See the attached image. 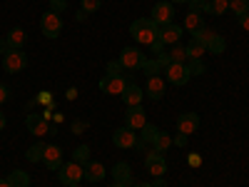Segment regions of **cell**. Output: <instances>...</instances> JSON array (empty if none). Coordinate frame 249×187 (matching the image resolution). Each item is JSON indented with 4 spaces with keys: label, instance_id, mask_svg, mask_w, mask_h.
Returning <instances> with one entry per match:
<instances>
[{
    "label": "cell",
    "instance_id": "1",
    "mask_svg": "<svg viewBox=\"0 0 249 187\" xmlns=\"http://www.w3.org/2000/svg\"><path fill=\"white\" fill-rule=\"evenodd\" d=\"M157 33H160V25L155 23L152 18H140V20H135V23L130 25V35L137 40L140 45H144V48H150L155 43Z\"/></svg>",
    "mask_w": 249,
    "mask_h": 187
},
{
    "label": "cell",
    "instance_id": "2",
    "mask_svg": "<svg viewBox=\"0 0 249 187\" xmlns=\"http://www.w3.org/2000/svg\"><path fill=\"white\" fill-rule=\"evenodd\" d=\"M164 80H167L170 85H187V82L192 80V73L187 68V62H170V65L164 68Z\"/></svg>",
    "mask_w": 249,
    "mask_h": 187
},
{
    "label": "cell",
    "instance_id": "3",
    "mask_svg": "<svg viewBox=\"0 0 249 187\" xmlns=\"http://www.w3.org/2000/svg\"><path fill=\"white\" fill-rule=\"evenodd\" d=\"M82 177H85V168H82V165H77L75 160H72V162H62V168L57 170V180L65 185V187L77 185Z\"/></svg>",
    "mask_w": 249,
    "mask_h": 187
},
{
    "label": "cell",
    "instance_id": "4",
    "mask_svg": "<svg viewBox=\"0 0 249 187\" xmlns=\"http://www.w3.org/2000/svg\"><path fill=\"white\" fill-rule=\"evenodd\" d=\"M40 30H43L45 37L55 40L62 33V18H60V13H55V10L43 13V18H40Z\"/></svg>",
    "mask_w": 249,
    "mask_h": 187
},
{
    "label": "cell",
    "instance_id": "5",
    "mask_svg": "<svg viewBox=\"0 0 249 187\" xmlns=\"http://www.w3.org/2000/svg\"><path fill=\"white\" fill-rule=\"evenodd\" d=\"M3 68H5V73H23L28 68V55L23 50H5Z\"/></svg>",
    "mask_w": 249,
    "mask_h": 187
},
{
    "label": "cell",
    "instance_id": "6",
    "mask_svg": "<svg viewBox=\"0 0 249 187\" xmlns=\"http://www.w3.org/2000/svg\"><path fill=\"white\" fill-rule=\"evenodd\" d=\"M144 57L137 48H124L122 53H120V57H117V62L122 65V70H142V65H144Z\"/></svg>",
    "mask_w": 249,
    "mask_h": 187
},
{
    "label": "cell",
    "instance_id": "7",
    "mask_svg": "<svg viewBox=\"0 0 249 187\" xmlns=\"http://www.w3.org/2000/svg\"><path fill=\"white\" fill-rule=\"evenodd\" d=\"M124 88H127V80L122 75H105L100 80V90L105 95H122Z\"/></svg>",
    "mask_w": 249,
    "mask_h": 187
},
{
    "label": "cell",
    "instance_id": "8",
    "mask_svg": "<svg viewBox=\"0 0 249 187\" xmlns=\"http://www.w3.org/2000/svg\"><path fill=\"white\" fill-rule=\"evenodd\" d=\"M144 165H147V172L155 175V177H164V175H167V162H164V155H160L157 150H150L147 152Z\"/></svg>",
    "mask_w": 249,
    "mask_h": 187
},
{
    "label": "cell",
    "instance_id": "9",
    "mask_svg": "<svg viewBox=\"0 0 249 187\" xmlns=\"http://www.w3.org/2000/svg\"><path fill=\"white\" fill-rule=\"evenodd\" d=\"M112 142L117 145L120 150H130V148H135V145H137V132L122 125V128H117L112 132Z\"/></svg>",
    "mask_w": 249,
    "mask_h": 187
},
{
    "label": "cell",
    "instance_id": "10",
    "mask_svg": "<svg viewBox=\"0 0 249 187\" xmlns=\"http://www.w3.org/2000/svg\"><path fill=\"white\" fill-rule=\"evenodd\" d=\"M144 125H147V117H144V110L142 105H135V108H127V112H124V128L130 130H142Z\"/></svg>",
    "mask_w": 249,
    "mask_h": 187
},
{
    "label": "cell",
    "instance_id": "11",
    "mask_svg": "<svg viewBox=\"0 0 249 187\" xmlns=\"http://www.w3.org/2000/svg\"><path fill=\"white\" fill-rule=\"evenodd\" d=\"M172 15H175V8H172V3L170 0H162V3H157L155 8H152V20L162 28V25H167V23H172Z\"/></svg>",
    "mask_w": 249,
    "mask_h": 187
},
{
    "label": "cell",
    "instance_id": "12",
    "mask_svg": "<svg viewBox=\"0 0 249 187\" xmlns=\"http://www.w3.org/2000/svg\"><path fill=\"white\" fill-rule=\"evenodd\" d=\"M182 28L179 25H175V23H167V25H162L160 28V33H157V40L162 45H177L179 43V37H182Z\"/></svg>",
    "mask_w": 249,
    "mask_h": 187
},
{
    "label": "cell",
    "instance_id": "13",
    "mask_svg": "<svg viewBox=\"0 0 249 187\" xmlns=\"http://www.w3.org/2000/svg\"><path fill=\"white\" fill-rule=\"evenodd\" d=\"M43 162L48 170H60L62 162H65V155L57 145H45V152H43Z\"/></svg>",
    "mask_w": 249,
    "mask_h": 187
},
{
    "label": "cell",
    "instance_id": "14",
    "mask_svg": "<svg viewBox=\"0 0 249 187\" xmlns=\"http://www.w3.org/2000/svg\"><path fill=\"white\" fill-rule=\"evenodd\" d=\"M199 128V115L197 112H182L177 117V132L182 135H192Z\"/></svg>",
    "mask_w": 249,
    "mask_h": 187
},
{
    "label": "cell",
    "instance_id": "15",
    "mask_svg": "<svg viewBox=\"0 0 249 187\" xmlns=\"http://www.w3.org/2000/svg\"><path fill=\"white\" fill-rule=\"evenodd\" d=\"M25 128H28L33 135H45V132L50 130V125H48V120H45L43 115H35V112H30V115L25 117Z\"/></svg>",
    "mask_w": 249,
    "mask_h": 187
},
{
    "label": "cell",
    "instance_id": "16",
    "mask_svg": "<svg viewBox=\"0 0 249 187\" xmlns=\"http://www.w3.org/2000/svg\"><path fill=\"white\" fill-rule=\"evenodd\" d=\"M122 100H124L127 108H135V105H140V102L144 100V90L137 88L135 82H127V88H124V93H122Z\"/></svg>",
    "mask_w": 249,
    "mask_h": 187
},
{
    "label": "cell",
    "instance_id": "17",
    "mask_svg": "<svg viewBox=\"0 0 249 187\" xmlns=\"http://www.w3.org/2000/svg\"><path fill=\"white\" fill-rule=\"evenodd\" d=\"M144 95H147L150 100H162V95H164V77H160V75L147 77V88H144Z\"/></svg>",
    "mask_w": 249,
    "mask_h": 187
},
{
    "label": "cell",
    "instance_id": "18",
    "mask_svg": "<svg viewBox=\"0 0 249 187\" xmlns=\"http://www.w3.org/2000/svg\"><path fill=\"white\" fill-rule=\"evenodd\" d=\"M25 40H28V33H25L23 28H13V30L5 35V43H8L10 50H23Z\"/></svg>",
    "mask_w": 249,
    "mask_h": 187
},
{
    "label": "cell",
    "instance_id": "19",
    "mask_svg": "<svg viewBox=\"0 0 249 187\" xmlns=\"http://www.w3.org/2000/svg\"><path fill=\"white\" fill-rule=\"evenodd\" d=\"M112 177H115V182H122V185H132V168L127 162H117L115 168H112Z\"/></svg>",
    "mask_w": 249,
    "mask_h": 187
},
{
    "label": "cell",
    "instance_id": "20",
    "mask_svg": "<svg viewBox=\"0 0 249 187\" xmlns=\"http://www.w3.org/2000/svg\"><path fill=\"white\" fill-rule=\"evenodd\" d=\"M102 177H105V165L97 162V160H90V162L85 165V180H90V182H100Z\"/></svg>",
    "mask_w": 249,
    "mask_h": 187
},
{
    "label": "cell",
    "instance_id": "21",
    "mask_svg": "<svg viewBox=\"0 0 249 187\" xmlns=\"http://www.w3.org/2000/svg\"><path fill=\"white\" fill-rule=\"evenodd\" d=\"M172 135H167V132H160L157 137H155V142H152V150H157L160 155H164V152H167L170 148H172Z\"/></svg>",
    "mask_w": 249,
    "mask_h": 187
},
{
    "label": "cell",
    "instance_id": "22",
    "mask_svg": "<svg viewBox=\"0 0 249 187\" xmlns=\"http://www.w3.org/2000/svg\"><path fill=\"white\" fill-rule=\"evenodd\" d=\"M8 182H10L13 187H30V175H28L25 170H13V172L8 175Z\"/></svg>",
    "mask_w": 249,
    "mask_h": 187
},
{
    "label": "cell",
    "instance_id": "23",
    "mask_svg": "<svg viewBox=\"0 0 249 187\" xmlns=\"http://www.w3.org/2000/svg\"><path fill=\"white\" fill-rule=\"evenodd\" d=\"M199 28H204V18H202L199 13H187V15H184V30L195 33V30H199Z\"/></svg>",
    "mask_w": 249,
    "mask_h": 187
},
{
    "label": "cell",
    "instance_id": "24",
    "mask_svg": "<svg viewBox=\"0 0 249 187\" xmlns=\"http://www.w3.org/2000/svg\"><path fill=\"white\" fill-rule=\"evenodd\" d=\"M207 53V48H204V43H199V40H190V43H187V57L190 60H202V55Z\"/></svg>",
    "mask_w": 249,
    "mask_h": 187
},
{
    "label": "cell",
    "instance_id": "25",
    "mask_svg": "<svg viewBox=\"0 0 249 187\" xmlns=\"http://www.w3.org/2000/svg\"><path fill=\"white\" fill-rule=\"evenodd\" d=\"M72 160H75L77 165H82V168H85V165L90 162V148H88V145H80V148H75Z\"/></svg>",
    "mask_w": 249,
    "mask_h": 187
},
{
    "label": "cell",
    "instance_id": "26",
    "mask_svg": "<svg viewBox=\"0 0 249 187\" xmlns=\"http://www.w3.org/2000/svg\"><path fill=\"white\" fill-rule=\"evenodd\" d=\"M43 152H45V145H43V142H35L33 148L25 152V157H28L30 162H43Z\"/></svg>",
    "mask_w": 249,
    "mask_h": 187
},
{
    "label": "cell",
    "instance_id": "27",
    "mask_svg": "<svg viewBox=\"0 0 249 187\" xmlns=\"http://www.w3.org/2000/svg\"><path fill=\"white\" fill-rule=\"evenodd\" d=\"M214 35H217V33H214L212 28H199V30H195V33H192V37H195V40H199V43H204V48H207V43H210V40H212Z\"/></svg>",
    "mask_w": 249,
    "mask_h": 187
},
{
    "label": "cell",
    "instance_id": "28",
    "mask_svg": "<svg viewBox=\"0 0 249 187\" xmlns=\"http://www.w3.org/2000/svg\"><path fill=\"white\" fill-rule=\"evenodd\" d=\"M230 10V0H210V13L212 15H224Z\"/></svg>",
    "mask_w": 249,
    "mask_h": 187
},
{
    "label": "cell",
    "instance_id": "29",
    "mask_svg": "<svg viewBox=\"0 0 249 187\" xmlns=\"http://www.w3.org/2000/svg\"><path fill=\"white\" fill-rule=\"evenodd\" d=\"M190 13H199V15H204V13H210V0H190Z\"/></svg>",
    "mask_w": 249,
    "mask_h": 187
},
{
    "label": "cell",
    "instance_id": "30",
    "mask_svg": "<svg viewBox=\"0 0 249 187\" xmlns=\"http://www.w3.org/2000/svg\"><path fill=\"white\" fill-rule=\"evenodd\" d=\"M230 10L239 18L244 13H249V0H230Z\"/></svg>",
    "mask_w": 249,
    "mask_h": 187
},
{
    "label": "cell",
    "instance_id": "31",
    "mask_svg": "<svg viewBox=\"0 0 249 187\" xmlns=\"http://www.w3.org/2000/svg\"><path fill=\"white\" fill-rule=\"evenodd\" d=\"M167 55L172 57V62H184V60H190V57H187V48L179 45V43H177V45L172 48V53H167Z\"/></svg>",
    "mask_w": 249,
    "mask_h": 187
},
{
    "label": "cell",
    "instance_id": "32",
    "mask_svg": "<svg viewBox=\"0 0 249 187\" xmlns=\"http://www.w3.org/2000/svg\"><path fill=\"white\" fill-rule=\"evenodd\" d=\"M224 37L222 35H214L212 40H210V43H207V50H210V53H224Z\"/></svg>",
    "mask_w": 249,
    "mask_h": 187
},
{
    "label": "cell",
    "instance_id": "33",
    "mask_svg": "<svg viewBox=\"0 0 249 187\" xmlns=\"http://www.w3.org/2000/svg\"><path fill=\"white\" fill-rule=\"evenodd\" d=\"M142 70H144V73H147V75L152 77V75H160V70H162V68H160V62H157V60H144Z\"/></svg>",
    "mask_w": 249,
    "mask_h": 187
},
{
    "label": "cell",
    "instance_id": "34",
    "mask_svg": "<svg viewBox=\"0 0 249 187\" xmlns=\"http://www.w3.org/2000/svg\"><path fill=\"white\" fill-rule=\"evenodd\" d=\"M187 68H190L192 75H204V70H207L202 60H190V62H187Z\"/></svg>",
    "mask_w": 249,
    "mask_h": 187
},
{
    "label": "cell",
    "instance_id": "35",
    "mask_svg": "<svg viewBox=\"0 0 249 187\" xmlns=\"http://www.w3.org/2000/svg\"><path fill=\"white\" fill-rule=\"evenodd\" d=\"M80 5L85 13H95V10H100V0H80Z\"/></svg>",
    "mask_w": 249,
    "mask_h": 187
},
{
    "label": "cell",
    "instance_id": "36",
    "mask_svg": "<svg viewBox=\"0 0 249 187\" xmlns=\"http://www.w3.org/2000/svg\"><path fill=\"white\" fill-rule=\"evenodd\" d=\"M88 128H90V122H88V120H75V122H72V132H75V135L85 132Z\"/></svg>",
    "mask_w": 249,
    "mask_h": 187
},
{
    "label": "cell",
    "instance_id": "37",
    "mask_svg": "<svg viewBox=\"0 0 249 187\" xmlns=\"http://www.w3.org/2000/svg\"><path fill=\"white\" fill-rule=\"evenodd\" d=\"M68 8V0H50V10H55V13H62Z\"/></svg>",
    "mask_w": 249,
    "mask_h": 187
},
{
    "label": "cell",
    "instance_id": "38",
    "mask_svg": "<svg viewBox=\"0 0 249 187\" xmlns=\"http://www.w3.org/2000/svg\"><path fill=\"white\" fill-rule=\"evenodd\" d=\"M122 73V65L117 60H112V62H107V75H120Z\"/></svg>",
    "mask_w": 249,
    "mask_h": 187
},
{
    "label": "cell",
    "instance_id": "39",
    "mask_svg": "<svg viewBox=\"0 0 249 187\" xmlns=\"http://www.w3.org/2000/svg\"><path fill=\"white\" fill-rule=\"evenodd\" d=\"M150 50H152V53H155V55H157V57H160V55H162V53H164V45H162V43H160V40H155V43H152V45H150Z\"/></svg>",
    "mask_w": 249,
    "mask_h": 187
},
{
    "label": "cell",
    "instance_id": "40",
    "mask_svg": "<svg viewBox=\"0 0 249 187\" xmlns=\"http://www.w3.org/2000/svg\"><path fill=\"white\" fill-rule=\"evenodd\" d=\"M187 162H190V165H192V168H199V165H202V157H199L197 152H192L190 157H187Z\"/></svg>",
    "mask_w": 249,
    "mask_h": 187
},
{
    "label": "cell",
    "instance_id": "41",
    "mask_svg": "<svg viewBox=\"0 0 249 187\" xmlns=\"http://www.w3.org/2000/svg\"><path fill=\"white\" fill-rule=\"evenodd\" d=\"M8 97H10V90L3 85V82H0V105H3V102H5Z\"/></svg>",
    "mask_w": 249,
    "mask_h": 187
},
{
    "label": "cell",
    "instance_id": "42",
    "mask_svg": "<svg viewBox=\"0 0 249 187\" xmlns=\"http://www.w3.org/2000/svg\"><path fill=\"white\" fill-rule=\"evenodd\" d=\"M237 23H239V25H242L244 30H249V13H244V15H239V18H237Z\"/></svg>",
    "mask_w": 249,
    "mask_h": 187
},
{
    "label": "cell",
    "instance_id": "43",
    "mask_svg": "<svg viewBox=\"0 0 249 187\" xmlns=\"http://www.w3.org/2000/svg\"><path fill=\"white\" fill-rule=\"evenodd\" d=\"M172 142H175V145H179V148H184V145H187V135H182V132H179L177 137H172Z\"/></svg>",
    "mask_w": 249,
    "mask_h": 187
},
{
    "label": "cell",
    "instance_id": "44",
    "mask_svg": "<svg viewBox=\"0 0 249 187\" xmlns=\"http://www.w3.org/2000/svg\"><path fill=\"white\" fill-rule=\"evenodd\" d=\"M152 187H167V182H164V177H157V180L152 182Z\"/></svg>",
    "mask_w": 249,
    "mask_h": 187
},
{
    "label": "cell",
    "instance_id": "45",
    "mask_svg": "<svg viewBox=\"0 0 249 187\" xmlns=\"http://www.w3.org/2000/svg\"><path fill=\"white\" fill-rule=\"evenodd\" d=\"M65 97H68V100H75V97H77V90H75V88H70V90H68V95H65Z\"/></svg>",
    "mask_w": 249,
    "mask_h": 187
},
{
    "label": "cell",
    "instance_id": "46",
    "mask_svg": "<svg viewBox=\"0 0 249 187\" xmlns=\"http://www.w3.org/2000/svg\"><path fill=\"white\" fill-rule=\"evenodd\" d=\"M130 187H152L150 182H135V185H130Z\"/></svg>",
    "mask_w": 249,
    "mask_h": 187
},
{
    "label": "cell",
    "instance_id": "47",
    "mask_svg": "<svg viewBox=\"0 0 249 187\" xmlns=\"http://www.w3.org/2000/svg\"><path fill=\"white\" fill-rule=\"evenodd\" d=\"M0 130H5V115L0 112Z\"/></svg>",
    "mask_w": 249,
    "mask_h": 187
},
{
    "label": "cell",
    "instance_id": "48",
    "mask_svg": "<svg viewBox=\"0 0 249 187\" xmlns=\"http://www.w3.org/2000/svg\"><path fill=\"white\" fill-rule=\"evenodd\" d=\"M0 187H13V185H10L8 180H0Z\"/></svg>",
    "mask_w": 249,
    "mask_h": 187
},
{
    "label": "cell",
    "instance_id": "49",
    "mask_svg": "<svg viewBox=\"0 0 249 187\" xmlns=\"http://www.w3.org/2000/svg\"><path fill=\"white\" fill-rule=\"evenodd\" d=\"M170 3H172V5H175V3H182V5H184V3H190V0H170Z\"/></svg>",
    "mask_w": 249,
    "mask_h": 187
},
{
    "label": "cell",
    "instance_id": "50",
    "mask_svg": "<svg viewBox=\"0 0 249 187\" xmlns=\"http://www.w3.org/2000/svg\"><path fill=\"white\" fill-rule=\"evenodd\" d=\"M110 187H127V185H122V182H115V185H110Z\"/></svg>",
    "mask_w": 249,
    "mask_h": 187
},
{
    "label": "cell",
    "instance_id": "51",
    "mask_svg": "<svg viewBox=\"0 0 249 187\" xmlns=\"http://www.w3.org/2000/svg\"><path fill=\"white\" fill-rule=\"evenodd\" d=\"M70 187H80V182H77V185H70Z\"/></svg>",
    "mask_w": 249,
    "mask_h": 187
}]
</instances>
